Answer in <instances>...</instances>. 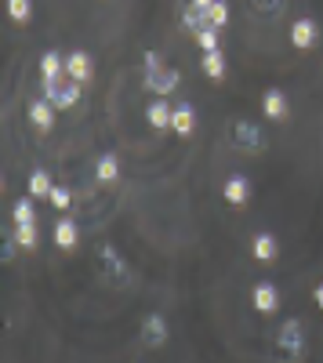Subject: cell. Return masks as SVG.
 Segmentation results:
<instances>
[{
	"instance_id": "cell-1",
	"label": "cell",
	"mask_w": 323,
	"mask_h": 363,
	"mask_svg": "<svg viewBox=\"0 0 323 363\" xmlns=\"http://www.w3.org/2000/svg\"><path fill=\"white\" fill-rule=\"evenodd\" d=\"M66 73H69V80L73 84H91V76H95V66H91V55H84V51H73V55L66 58Z\"/></svg>"
},
{
	"instance_id": "cell-2",
	"label": "cell",
	"mask_w": 323,
	"mask_h": 363,
	"mask_svg": "<svg viewBox=\"0 0 323 363\" xmlns=\"http://www.w3.org/2000/svg\"><path fill=\"white\" fill-rule=\"evenodd\" d=\"M251 254H254L262 265H273L276 254H280V240L273 236V232H258V236L251 240Z\"/></svg>"
},
{
	"instance_id": "cell-3",
	"label": "cell",
	"mask_w": 323,
	"mask_h": 363,
	"mask_svg": "<svg viewBox=\"0 0 323 363\" xmlns=\"http://www.w3.org/2000/svg\"><path fill=\"white\" fill-rule=\"evenodd\" d=\"M44 98L55 102V109H69V106H76V98H80V84H69V87L44 84Z\"/></svg>"
},
{
	"instance_id": "cell-4",
	"label": "cell",
	"mask_w": 323,
	"mask_h": 363,
	"mask_svg": "<svg viewBox=\"0 0 323 363\" xmlns=\"http://www.w3.org/2000/svg\"><path fill=\"white\" fill-rule=\"evenodd\" d=\"M251 305L258 309V313H276L280 309V294H276V287L273 283H254V291H251Z\"/></svg>"
},
{
	"instance_id": "cell-5",
	"label": "cell",
	"mask_w": 323,
	"mask_h": 363,
	"mask_svg": "<svg viewBox=\"0 0 323 363\" xmlns=\"http://www.w3.org/2000/svg\"><path fill=\"white\" fill-rule=\"evenodd\" d=\"M222 197H225V204H232V207H247V197H251V182L243 178V175H232V178L225 182Z\"/></svg>"
},
{
	"instance_id": "cell-6",
	"label": "cell",
	"mask_w": 323,
	"mask_h": 363,
	"mask_svg": "<svg viewBox=\"0 0 323 363\" xmlns=\"http://www.w3.org/2000/svg\"><path fill=\"white\" fill-rule=\"evenodd\" d=\"M316 33H320V30H316V22H313V19H298V22L291 25V44L305 51V47H313V44H316Z\"/></svg>"
},
{
	"instance_id": "cell-7",
	"label": "cell",
	"mask_w": 323,
	"mask_h": 363,
	"mask_svg": "<svg viewBox=\"0 0 323 363\" xmlns=\"http://www.w3.org/2000/svg\"><path fill=\"white\" fill-rule=\"evenodd\" d=\"M262 113L269 116V120H283L287 116V95L283 91H265V98H262Z\"/></svg>"
},
{
	"instance_id": "cell-8",
	"label": "cell",
	"mask_w": 323,
	"mask_h": 363,
	"mask_svg": "<svg viewBox=\"0 0 323 363\" xmlns=\"http://www.w3.org/2000/svg\"><path fill=\"white\" fill-rule=\"evenodd\" d=\"M30 120H33V127H41V131H47V127L55 124V109H51L47 98L30 102Z\"/></svg>"
},
{
	"instance_id": "cell-9",
	"label": "cell",
	"mask_w": 323,
	"mask_h": 363,
	"mask_svg": "<svg viewBox=\"0 0 323 363\" xmlns=\"http://www.w3.org/2000/svg\"><path fill=\"white\" fill-rule=\"evenodd\" d=\"M62 69H66V58H62L58 51H47V55L41 58V76H44V84H58Z\"/></svg>"
},
{
	"instance_id": "cell-10",
	"label": "cell",
	"mask_w": 323,
	"mask_h": 363,
	"mask_svg": "<svg viewBox=\"0 0 323 363\" xmlns=\"http://www.w3.org/2000/svg\"><path fill=\"white\" fill-rule=\"evenodd\" d=\"M146 116H149V124L157 127V131H167V127H171V120H175V109L167 106V102H153V106L146 109Z\"/></svg>"
},
{
	"instance_id": "cell-11",
	"label": "cell",
	"mask_w": 323,
	"mask_h": 363,
	"mask_svg": "<svg viewBox=\"0 0 323 363\" xmlns=\"http://www.w3.org/2000/svg\"><path fill=\"white\" fill-rule=\"evenodd\" d=\"M11 218H15V226H36V207H33V197H22L15 207H11Z\"/></svg>"
},
{
	"instance_id": "cell-12",
	"label": "cell",
	"mask_w": 323,
	"mask_h": 363,
	"mask_svg": "<svg viewBox=\"0 0 323 363\" xmlns=\"http://www.w3.org/2000/svg\"><path fill=\"white\" fill-rule=\"evenodd\" d=\"M192 127H197L192 106H178V109H175V120H171V131H175V135H192Z\"/></svg>"
},
{
	"instance_id": "cell-13",
	"label": "cell",
	"mask_w": 323,
	"mask_h": 363,
	"mask_svg": "<svg viewBox=\"0 0 323 363\" xmlns=\"http://www.w3.org/2000/svg\"><path fill=\"white\" fill-rule=\"evenodd\" d=\"M55 248H62V251L76 248V222H69V218H62V222L55 226Z\"/></svg>"
},
{
	"instance_id": "cell-14",
	"label": "cell",
	"mask_w": 323,
	"mask_h": 363,
	"mask_svg": "<svg viewBox=\"0 0 323 363\" xmlns=\"http://www.w3.org/2000/svg\"><path fill=\"white\" fill-rule=\"evenodd\" d=\"M203 73H208L211 80H222V76H225V58H222V51H208V55H203Z\"/></svg>"
},
{
	"instance_id": "cell-15",
	"label": "cell",
	"mask_w": 323,
	"mask_h": 363,
	"mask_svg": "<svg viewBox=\"0 0 323 363\" xmlns=\"http://www.w3.org/2000/svg\"><path fill=\"white\" fill-rule=\"evenodd\" d=\"M15 243L25 251H33L36 243H41V232H36V226H15Z\"/></svg>"
},
{
	"instance_id": "cell-16",
	"label": "cell",
	"mask_w": 323,
	"mask_h": 363,
	"mask_svg": "<svg viewBox=\"0 0 323 363\" xmlns=\"http://www.w3.org/2000/svg\"><path fill=\"white\" fill-rule=\"evenodd\" d=\"M203 19H208L211 30H218V25H225L229 22V4H222V0H214V4L203 11Z\"/></svg>"
},
{
	"instance_id": "cell-17",
	"label": "cell",
	"mask_w": 323,
	"mask_h": 363,
	"mask_svg": "<svg viewBox=\"0 0 323 363\" xmlns=\"http://www.w3.org/2000/svg\"><path fill=\"white\" fill-rule=\"evenodd\" d=\"M95 175H98V182H116V175H120V164H116V157H102L98 160V167H95Z\"/></svg>"
},
{
	"instance_id": "cell-18",
	"label": "cell",
	"mask_w": 323,
	"mask_h": 363,
	"mask_svg": "<svg viewBox=\"0 0 323 363\" xmlns=\"http://www.w3.org/2000/svg\"><path fill=\"white\" fill-rule=\"evenodd\" d=\"M51 178H47V171H33V178H30V197H51Z\"/></svg>"
},
{
	"instance_id": "cell-19",
	"label": "cell",
	"mask_w": 323,
	"mask_h": 363,
	"mask_svg": "<svg viewBox=\"0 0 323 363\" xmlns=\"http://www.w3.org/2000/svg\"><path fill=\"white\" fill-rule=\"evenodd\" d=\"M8 15L15 22H30L33 15V0H8Z\"/></svg>"
},
{
	"instance_id": "cell-20",
	"label": "cell",
	"mask_w": 323,
	"mask_h": 363,
	"mask_svg": "<svg viewBox=\"0 0 323 363\" xmlns=\"http://www.w3.org/2000/svg\"><path fill=\"white\" fill-rule=\"evenodd\" d=\"M175 84H178V76H175V73H153V76H149V87H153V91H160V95L175 91Z\"/></svg>"
},
{
	"instance_id": "cell-21",
	"label": "cell",
	"mask_w": 323,
	"mask_h": 363,
	"mask_svg": "<svg viewBox=\"0 0 323 363\" xmlns=\"http://www.w3.org/2000/svg\"><path fill=\"white\" fill-rule=\"evenodd\" d=\"M197 44L203 47V55H208V51H218V30H197Z\"/></svg>"
},
{
	"instance_id": "cell-22",
	"label": "cell",
	"mask_w": 323,
	"mask_h": 363,
	"mask_svg": "<svg viewBox=\"0 0 323 363\" xmlns=\"http://www.w3.org/2000/svg\"><path fill=\"white\" fill-rule=\"evenodd\" d=\"M47 200L55 204V211H69V207H73L69 189H62V186H55V189H51V197H47Z\"/></svg>"
},
{
	"instance_id": "cell-23",
	"label": "cell",
	"mask_w": 323,
	"mask_h": 363,
	"mask_svg": "<svg viewBox=\"0 0 323 363\" xmlns=\"http://www.w3.org/2000/svg\"><path fill=\"white\" fill-rule=\"evenodd\" d=\"M313 302H316V309H323V283H320V287L313 291Z\"/></svg>"
},
{
	"instance_id": "cell-24",
	"label": "cell",
	"mask_w": 323,
	"mask_h": 363,
	"mask_svg": "<svg viewBox=\"0 0 323 363\" xmlns=\"http://www.w3.org/2000/svg\"><path fill=\"white\" fill-rule=\"evenodd\" d=\"M214 4V0H192V8H200V11H208Z\"/></svg>"
}]
</instances>
